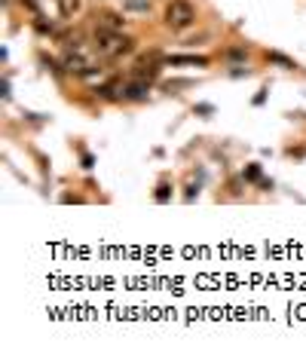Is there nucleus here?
I'll return each instance as SVG.
<instances>
[{
  "mask_svg": "<svg viewBox=\"0 0 306 358\" xmlns=\"http://www.w3.org/2000/svg\"><path fill=\"white\" fill-rule=\"evenodd\" d=\"M144 95H147V86H144V83H132V86L123 89V99H132V101L144 99Z\"/></svg>",
  "mask_w": 306,
  "mask_h": 358,
  "instance_id": "6",
  "label": "nucleus"
},
{
  "mask_svg": "<svg viewBox=\"0 0 306 358\" xmlns=\"http://www.w3.org/2000/svg\"><path fill=\"white\" fill-rule=\"evenodd\" d=\"M64 68L71 71V74H80V77H86V74H92L95 71V59L89 52H83L77 43H71L68 46V55H64Z\"/></svg>",
  "mask_w": 306,
  "mask_h": 358,
  "instance_id": "3",
  "label": "nucleus"
},
{
  "mask_svg": "<svg viewBox=\"0 0 306 358\" xmlns=\"http://www.w3.org/2000/svg\"><path fill=\"white\" fill-rule=\"evenodd\" d=\"M95 25H99L101 31H123V25H126V19L123 15H117V13H95Z\"/></svg>",
  "mask_w": 306,
  "mask_h": 358,
  "instance_id": "4",
  "label": "nucleus"
},
{
  "mask_svg": "<svg viewBox=\"0 0 306 358\" xmlns=\"http://www.w3.org/2000/svg\"><path fill=\"white\" fill-rule=\"evenodd\" d=\"M193 22H196V6H193L190 0H172V3L166 6V25L172 31H184V28H190Z\"/></svg>",
  "mask_w": 306,
  "mask_h": 358,
  "instance_id": "2",
  "label": "nucleus"
},
{
  "mask_svg": "<svg viewBox=\"0 0 306 358\" xmlns=\"http://www.w3.org/2000/svg\"><path fill=\"white\" fill-rule=\"evenodd\" d=\"M135 50V40L126 37L123 31H95V52H101L104 59H119Z\"/></svg>",
  "mask_w": 306,
  "mask_h": 358,
  "instance_id": "1",
  "label": "nucleus"
},
{
  "mask_svg": "<svg viewBox=\"0 0 306 358\" xmlns=\"http://www.w3.org/2000/svg\"><path fill=\"white\" fill-rule=\"evenodd\" d=\"M80 10H83V0H59V13L64 19H74V15H80Z\"/></svg>",
  "mask_w": 306,
  "mask_h": 358,
  "instance_id": "5",
  "label": "nucleus"
},
{
  "mask_svg": "<svg viewBox=\"0 0 306 358\" xmlns=\"http://www.w3.org/2000/svg\"><path fill=\"white\" fill-rule=\"evenodd\" d=\"M123 6L129 13H147L150 10V0H123Z\"/></svg>",
  "mask_w": 306,
  "mask_h": 358,
  "instance_id": "7",
  "label": "nucleus"
}]
</instances>
